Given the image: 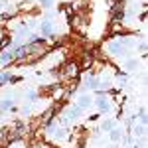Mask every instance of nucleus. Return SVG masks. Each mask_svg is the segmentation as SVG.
I'll list each match as a JSON object with an SVG mask.
<instances>
[{
  "label": "nucleus",
  "mask_w": 148,
  "mask_h": 148,
  "mask_svg": "<svg viewBox=\"0 0 148 148\" xmlns=\"http://www.w3.org/2000/svg\"><path fill=\"white\" fill-rule=\"evenodd\" d=\"M81 85L89 91H97V75L91 73V71H85L83 77H81Z\"/></svg>",
  "instance_id": "obj_4"
},
{
  "label": "nucleus",
  "mask_w": 148,
  "mask_h": 148,
  "mask_svg": "<svg viewBox=\"0 0 148 148\" xmlns=\"http://www.w3.org/2000/svg\"><path fill=\"white\" fill-rule=\"evenodd\" d=\"M16 61V57H14V49L10 47H4V49H0V67H6V65H10Z\"/></svg>",
  "instance_id": "obj_5"
},
{
  "label": "nucleus",
  "mask_w": 148,
  "mask_h": 148,
  "mask_svg": "<svg viewBox=\"0 0 148 148\" xmlns=\"http://www.w3.org/2000/svg\"><path fill=\"white\" fill-rule=\"evenodd\" d=\"M46 132H47V138H51L53 142H63V140L67 138V130L57 123V119H53V121L47 123Z\"/></svg>",
  "instance_id": "obj_2"
},
{
  "label": "nucleus",
  "mask_w": 148,
  "mask_h": 148,
  "mask_svg": "<svg viewBox=\"0 0 148 148\" xmlns=\"http://www.w3.org/2000/svg\"><path fill=\"white\" fill-rule=\"evenodd\" d=\"M83 113H85V111H83V109H79V107L73 103L71 107H67V111H65V116H67L69 121H79L81 116H83Z\"/></svg>",
  "instance_id": "obj_10"
},
{
  "label": "nucleus",
  "mask_w": 148,
  "mask_h": 148,
  "mask_svg": "<svg viewBox=\"0 0 148 148\" xmlns=\"http://www.w3.org/2000/svg\"><path fill=\"white\" fill-rule=\"evenodd\" d=\"M10 79H12V71H4V69H0V87L8 85Z\"/></svg>",
  "instance_id": "obj_14"
},
{
  "label": "nucleus",
  "mask_w": 148,
  "mask_h": 148,
  "mask_svg": "<svg viewBox=\"0 0 148 148\" xmlns=\"http://www.w3.org/2000/svg\"><path fill=\"white\" fill-rule=\"evenodd\" d=\"M2 38H4V34H2V30H0V40H2Z\"/></svg>",
  "instance_id": "obj_23"
},
{
  "label": "nucleus",
  "mask_w": 148,
  "mask_h": 148,
  "mask_svg": "<svg viewBox=\"0 0 148 148\" xmlns=\"http://www.w3.org/2000/svg\"><path fill=\"white\" fill-rule=\"evenodd\" d=\"M14 103H16V95L10 93L6 97L0 99V113H6V111H14Z\"/></svg>",
  "instance_id": "obj_8"
},
{
  "label": "nucleus",
  "mask_w": 148,
  "mask_h": 148,
  "mask_svg": "<svg viewBox=\"0 0 148 148\" xmlns=\"http://www.w3.org/2000/svg\"><path fill=\"white\" fill-rule=\"evenodd\" d=\"M26 97H28V101H30V103L38 101V91H28V93H26Z\"/></svg>",
  "instance_id": "obj_19"
},
{
  "label": "nucleus",
  "mask_w": 148,
  "mask_h": 148,
  "mask_svg": "<svg viewBox=\"0 0 148 148\" xmlns=\"http://www.w3.org/2000/svg\"><path fill=\"white\" fill-rule=\"evenodd\" d=\"M126 79H128L126 71H116V73H114V81H116V87H126Z\"/></svg>",
  "instance_id": "obj_11"
},
{
  "label": "nucleus",
  "mask_w": 148,
  "mask_h": 148,
  "mask_svg": "<svg viewBox=\"0 0 148 148\" xmlns=\"http://www.w3.org/2000/svg\"><path fill=\"white\" fill-rule=\"evenodd\" d=\"M125 69H126V71H134V69H138V59H136V57L126 59V61H125Z\"/></svg>",
  "instance_id": "obj_15"
},
{
  "label": "nucleus",
  "mask_w": 148,
  "mask_h": 148,
  "mask_svg": "<svg viewBox=\"0 0 148 148\" xmlns=\"http://www.w3.org/2000/svg\"><path fill=\"white\" fill-rule=\"evenodd\" d=\"M8 148H24V142L22 140H14V142L8 144Z\"/></svg>",
  "instance_id": "obj_20"
},
{
  "label": "nucleus",
  "mask_w": 148,
  "mask_h": 148,
  "mask_svg": "<svg viewBox=\"0 0 148 148\" xmlns=\"http://www.w3.org/2000/svg\"><path fill=\"white\" fill-rule=\"evenodd\" d=\"M136 46V38L134 36H116L114 40L107 42V56L111 57H125L132 47Z\"/></svg>",
  "instance_id": "obj_1"
},
{
  "label": "nucleus",
  "mask_w": 148,
  "mask_h": 148,
  "mask_svg": "<svg viewBox=\"0 0 148 148\" xmlns=\"http://www.w3.org/2000/svg\"><path fill=\"white\" fill-rule=\"evenodd\" d=\"M114 126H116V121H114V119H105V121H101V130L103 132L113 130Z\"/></svg>",
  "instance_id": "obj_13"
},
{
  "label": "nucleus",
  "mask_w": 148,
  "mask_h": 148,
  "mask_svg": "<svg viewBox=\"0 0 148 148\" xmlns=\"http://www.w3.org/2000/svg\"><path fill=\"white\" fill-rule=\"evenodd\" d=\"M40 34L42 38H51V36L56 34V26L51 20H42L40 22Z\"/></svg>",
  "instance_id": "obj_7"
},
{
  "label": "nucleus",
  "mask_w": 148,
  "mask_h": 148,
  "mask_svg": "<svg viewBox=\"0 0 148 148\" xmlns=\"http://www.w3.org/2000/svg\"><path fill=\"white\" fill-rule=\"evenodd\" d=\"M93 97H95V99H93V105L99 109V113H101V114H109L111 111H113L111 97H109L105 91H95V95H93Z\"/></svg>",
  "instance_id": "obj_3"
},
{
  "label": "nucleus",
  "mask_w": 148,
  "mask_h": 148,
  "mask_svg": "<svg viewBox=\"0 0 148 148\" xmlns=\"http://www.w3.org/2000/svg\"><path fill=\"white\" fill-rule=\"evenodd\" d=\"M138 51H140V56H142V59L146 57V40H142V42L138 44Z\"/></svg>",
  "instance_id": "obj_18"
},
{
  "label": "nucleus",
  "mask_w": 148,
  "mask_h": 148,
  "mask_svg": "<svg viewBox=\"0 0 148 148\" xmlns=\"http://www.w3.org/2000/svg\"><path fill=\"white\" fill-rule=\"evenodd\" d=\"M107 134H109V140H111V142H114V144H116V142H123V138H125V128L116 125L113 130H109Z\"/></svg>",
  "instance_id": "obj_9"
},
{
  "label": "nucleus",
  "mask_w": 148,
  "mask_h": 148,
  "mask_svg": "<svg viewBox=\"0 0 148 148\" xmlns=\"http://www.w3.org/2000/svg\"><path fill=\"white\" fill-rule=\"evenodd\" d=\"M38 2H40V6H42V8H46V10L53 8V4H56V0H38Z\"/></svg>",
  "instance_id": "obj_17"
},
{
  "label": "nucleus",
  "mask_w": 148,
  "mask_h": 148,
  "mask_svg": "<svg viewBox=\"0 0 148 148\" xmlns=\"http://www.w3.org/2000/svg\"><path fill=\"white\" fill-rule=\"evenodd\" d=\"M132 136H138V138H144L146 136V125H132Z\"/></svg>",
  "instance_id": "obj_12"
},
{
  "label": "nucleus",
  "mask_w": 148,
  "mask_h": 148,
  "mask_svg": "<svg viewBox=\"0 0 148 148\" xmlns=\"http://www.w3.org/2000/svg\"><path fill=\"white\" fill-rule=\"evenodd\" d=\"M93 93H81L79 97H77V101H75V105L79 107V109H83V111H87V109H91L93 107Z\"/></svg>",
  "instance_id": "obj_6"
},
{
  "label": "nucleus",
  "mask_w": 148,
  "mask_h": 148,
  "mask_svg": "<svg viewBox=\"0 0 148 148\" xmlns=\"http://www.w3.org/2000/svg\"><path fill=\"white\" fill-rule=\"evenodd\" d=\"M138 123L140 125H146V121H148V113H146V107H140V111H138Z\"/></svg>",
  "instance_id": "obj_16"
},
{
  "label": "nucleus",
  "mask_w": 148,
  "mask_h": 148,
  "mask_svg": "<svg viewBox=\"0 0 148 148\" xmlns=\"http://www.w3.org/2000/svg\"><path fill=\"white\" fill-rule=\"evenodd\" d=\"M24 77H20V75H12V79H10V83L12 85H14V83H20V81H22Z\"/></svg>",
  "instance_id": "obj_21"
},
{
  "label": "nucleus",
  "mask_w": 148,
  "mask_h": 148,
  "mask_svg": "<svg viewBox=\"0 0 148 148\" xmlns=\"http://www.w3.org/2000/svg\"><path fill=\"white\" fill-rule=\"evenodd\" d=\"M130 148H144V146H140V144H132Z\"/></svg>",
  "instance_id": "obj_22"
}]
</instances>
